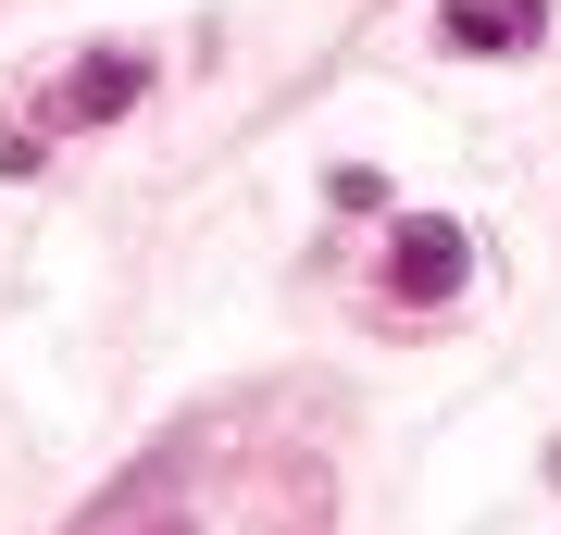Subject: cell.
Masks as SVG:
<instances>
[{"label": "cell", "instance_id": "cell-1", "mask_svg": "<svg viewBox=\"0 0 561 535\" xmlns=\"http://www.w3.org/2000/svg\"><path fill=\"white\" fill-rule=\"evenodd\" d=\"M461 275H474V237H461L449 212H412L400 249H387V287H400V299H449Z\"/></svg>", "mask_w": 561, "mask_h": 535}, {"label": "cell", "instance_id": "cell-2", "mask_svg": "<svg viewBox=\"0 0 561 535\" xmlns=\"http://www.w3.org/2000/svg\"><path fill=\"white\" fill-rule=\"evenodd\" d=\"M138 88H150V62H138V50H88V62H76V88H62V113H76V125H113Z\"/></svg>", "mask_w": 561, "mask_h": 535}, {"label": "cell", "instance_id": "cell-3", "mask_svg": "<svg viewBox=\"0 0 561 535\" xmlns=\"http://www.w3.org/2000/svg\"><path fill=\"white\" fill-rule=\"evenodd\" d=\"M437 38L474 50V62H500V50H524V25L500 13V0H437Z\"/></svg>", "mask_w": 561, "mask_h": 535}, {"label": "cell", "instance_id": "cell-4", "mask_svg": "<svg viewBox=\"0 0 561 535\" xmlns=\"http://www.w3.org/2000/svg\"><path fill=\"white\" fill-rule=\"evenodd\" d=\"M138 535H175V523H138Z\"/></svg>", "mask_w": 561, "mask_h": 535}]
</instances>
